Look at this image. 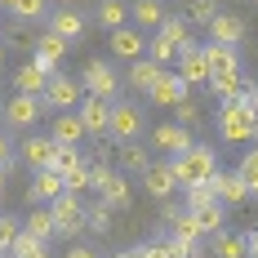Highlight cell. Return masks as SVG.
<instances>
[{
	"mask_svg": "<svg viewBox=\"0 0 258 258\" xmlns=\"http://www.w3.org/2000/svg\"><path fill=\"white\" fill-rule=\"evenodd\" d=\"M214 174H218V152L214 147H191V152L174 156V178H178V187L187 191V187H205V182H214Z\"/></svg>",
	"mask_w": 258,
	"mask_h": 258,
	"instance_id": "obj_1",
	"label": "cell"
},
{
	"mask_svg": "<svg viewBox=\"0 0 258 258\" xmlns=\"http://www.w3.org/2000/svg\"><path fill=\"white\" fill-rule=\"evenodd\" d=\"M218 134H223V143H254L258 138V116L249 107V98H236V103L218 107Z\"/></svg>",
	"mask_w": 258,
	"mask_h": 258,
	"instance_id": "obj_2",
	"label": "cell"
},
{
	"mask_svg": "<svg viewBox=\"0 0 258 258\" xmlns=\"http://www.w3.org/2000/svg\"><path fill=\"white\" fill-rule=\"evenodd\" d=\"M89 187L98 191V201H103L107 209H129V201H134V191H129V178L111 174L107 165H89Z\"/></svg>",
	"mask_w": 258,
	"mask_h": 258,
	"instance_id": "obj_3",
	"label": "cell"
},
{
	"mask_svg": "<svg viewBox=\"0 0 258 258\" xmlns=\"http://www.w3.org/2000/svg\"><path fill=\"white\" fill-rule=\"evenodd\" d=\"M80 98H85V85L76 76H62V72H53L49 85H45V94H40V103L53 107V111H76Z\"/></svg>",
	"mask_w": 258,
	"mask_h": 258,
	"instance_id": "obj_4",
	"label": "cell"
},
{
	"mask_svg": "<svg viewBox=\"0 0 258 258\" xmlns=\"http://www.w3.org/2000/svg\"><path fill=\"white\" fill-rule=\"evenodd\" d=\"M80 85H85V94H94V98H116V89H120V76L111 72V62L103 58H94V62H85V72H80Z\"/></svg>",
	"mask_w": 258,
	"mask_h": 258,
	"instance_id": "obj_5",
	"label": "cell"
},
{
	"mask_svg": "<svg viewBox=\"0 0 258 258\" xmlns=\"http://www.w3.org/2000/svg\"><path fill=\"white\" fill-rule=\"evenodd\" d=\"M143 134V111L134 103H111V120H107V138L116 143H134Z\"/></svg>",
	"mask_w": 258,
	"mask_h": 258,
	"instance_id": "obj_6",
	"label": "cell"
},
{
	"mask_svg": "<svg viewBox=\"0 0 258 258\" xmlns=\"http://www.w3.org/2000/svg\"><path fill=\"white\" fill-rule=\"evenodd\" d=\"M49 214H53V227H58L62 236L85 232V205H80V196H72V191H62V196L49 205Z\"/></svg>",
	"mask_w": 258,
	"mask_h": 258,
	"instance_id": "obj_7",
	"label": "cell"
},
{
	"mask_svg": "<svg viewBox=\"0 0 258 258\" xmlns=\"http://www.w3.org/2000/svg\"><path fill=\"white\" fill-rule=\"evenodd\" d=\"M76 116H80V125H85V134L89 138H107V120H111V103L107 98H94V94H85L76 107Z\"/></svg>",
	"mask_w": 258,
	"mask_h": 258,
	"instance_id": "obj_8",
	"label": "cell"
},
{
	"mask_svg": "<svg viewBox=\"0 0 258 258\" xmlns=\"http://www.w3.org/2000/svg\"><path fill=\"white\" fill-rule=\"evenodd\" d=\"M147 98H152L156 107H169V111H174L182 98H191V85H187L178 72H160V80L152 85V94H147Z\"/></svg>",
	"mask_w": 258,
	"mask_h": 258,
	"instance_id": "obj_9",
	"label": "cell"
},
{
	"mask_svg": "<svg viewBox=\"0 0 258 258\" xmlns=\"http://www.w3.org/2000/svg\"><path fill=\"white\" fill-rule=\"evenodd\" d=\"M111 53L125 58V62H138V58H147V36H143L134 23L116 27V31H111Z\"/></svg>",
	"mask_w": 258,
	"mask_h": 258,
	"instance_id": "obj_10",
	"label": "cell"
},
{
	"mask_svg": "<svg viewBox=\"0 0 258 258\" xmlns=\"http://www.w3.org/2000/svg\"><path fill=\"white\" fill-rule=\"evenodd\" d=\"M18 152H23L27 169H31V174H40V169H53V156H58V143H53L49 134H31V138H27V143L18 147Z\"/></svg>",
	"mask_w": 258,
	"mask_h": 258,
	"instance_id": "obj_11",
	"label": "cell"
},
{
	"mask_svg": "<svg viewBox=\"0 0 258 258\" xmlns=\"http://www.w3.org/2000/svg\"><path fill=\"white\" fill-rule=\"evenodd\" d=\"M174 187H178V178H174V160H152L147 174H143V191L156 196V201H169Z\"/></svg>",
	"mask_w": 258,
	"mask_h": 258,
	"instance_id": "obj_12",
	"label": "cell"
},
{
	"mask_svg": "<svg viewBox=\"0 0 258 258\" xmlns=\"http://www.w3.org/2000/svg\"><path fill=\"white\" fill-rule=\"evenodd\" d=\"M178 76L187 80V85H209L205 45H187V49H178Z\"/></svg>",
	"mask_w": 258,
	"mask_h": 258,
	"instance_id": "obj_13",
	"label": "cell"
},
{
	"mask_svg": "<svg viewBox=\"0 0 258 258\" xmlns=\"http://www.w3.org/2000/svg\"><path fill=\"white\" fill-rule=\"evenodd\" d=\"M209 187H214V196H218V205H245V201L254 196V191L245 187V178H240L236 169H232V174H223V169H218Z\"/></svg>",
	"mask_w": 258,
	"mask_h": 258,
	"instance_id": "obj_14",
	"label": "cell"
},
{
	"mask_svg": "<svg viewBox=\"0 0 258 258\" xmlns=\"http://www.w3.org/2000/svg\"><path fill=\"white\" fill-rule=\"evenodd\" d=\"M40 111H45L40 98H31V94H14V98L5 103V120H9V125H18V129H27V125H36V120H40Z\"/></svg>",
	"mask_w": 258,
	"mask_h": 258,
	"instance_id": "obj_15",
	"label": "cell"
},
{
	"mask_svg": "<svg viewBox=\"0 0 258 258\" xmlns=\"http://www.w3.org/2000/svg\"><path fill=\"white\" fill-rule=\"evenodd\" d=\"M58 196H62V178H58L53 169L31 174V187H27V201H31V205H53Z\"/></svg>",
	"mask_w": 258,
	"mask_h": 258,
	"instance_id": "obj_16",
	"label": "cell"
},
{
	"mask_svg": "<svg viewBox=\"0 0 258 258\" xmlns=\"http://www.w3.org/2000/svg\"><path fill=\"white\" fill-rule=\"evenodd\" d=\"M205 31H209V45H240L245 40V23L236 14H214V23Z\"/></svg>",
	"mask_w": 258,
	"mask_h": 258,
	"instance_id": "obj_17",
	"label": "cell"
},
{
	"mask_svg": "<svg viewBox=\"0 0 258 258\" xmlns=\"http://www.w3.org/2000/svg\"><path fill=\"white\" fill-rule=\"evenodd\" d=\"M49 67H40V62H36V58H31V62H23V67H18V76H14V85H18V94H31V98H40V94H45V85H49Z\"/></svg>",
	"mask_w": 258,
	"mask_h": 258,
	"instance_id": "obj_18",
	"label": "cell"
},
{
	"mask_svg": "<svg viewBox=\"0 0 258 258\" xmlns=\"http://www.w3.org/2000/svg\"><path fill=\"white\" fill-rule=\"evenodd\" d=\"M49 31H53V36H62V40L72 45L80 31H85V14L72 9V5H62V9H53V14H49Z\"/></svg>",
	"mask_w": 258,
	"mask_h": 258,
	"instance_id": "obj_19",
	"label": "cell"
},
{
	"mask_svg": "<svg viewBox=\"0 0 258 258\" xmlns=\"http://www.w3.org/2000/svg\"><path fill=\"white\" fill-rule=\"evenodd\" d=\"M209 89H214L218 103H236V98H249L254 85L240 76V72H232V76H209Z\"/></svg>",
	"mask_w": 258,
	"mask_h": 258,
	"instance_id": "obj_20",
	"label": "cell"
},
{
	"mask_svg": "<svg viewBox=\"0 0 258 258\" xmlns=\"http://www.w3.org/2000/svg\"><path fill=\"white\" fill-rule=\"evenodd\" d=\"M67 49H72V45H67L62 36H53V31H40V36H36V62L49 67V72L67 58Z\"/></svg>",
	"mask_w": 258,
	"mask_h": 258,
	"instance_id": "obj_21",
	"label": "cell"
},
{
	"mask_svg": "<svg viewBox=\"0 0 258 258\" xmlns=\"http://www.w3.org/2000/svg\"><path fill=\"white\" fill-rule=\"evenodd\" d=\"M205 58H209V76H232V72H240V49L236 45H205Z\"/></svg>",
	"mask_w": 258,
	"mask_h": 258,
	"instance_id": "obj_22",
	"label": "cell"
},
{
	"mask_svg": "<svg viewBox=\"0 0 258 258\" xmlns=\"http://www.w3.org/2000/svg\"><path fill=\"white\" fill-rule=\"evenodd\" d=\"M129 23L138 27V31H147V27H160L165 23V0H134L129 5Z\"/></svg>",
	"mask_w": 258,
	"mask_h": 258,
	"instance_id": "obj_23",
	"label": "cell"
},
{
	"mask_svg": "<svg viewBox=\"0 0 258 258\" xmlns=\"http://www.w3.org/2000/svg\"><path fill=\"white\" fill-rule=\"evenodd\" d=\"M49 138L58 143V147H76L80 138H89V134H85V125H80L76 111H62V116H53V134Z\"/></svg>",
	"mask_w": 258,
	"mask_h": 258,
	"instance_id": "obj_24",
	"label": "cell"
},
{
	"mask_svg": "<svg viewBox=\"0 0 258 258\" xmlns=\"http://www.w3.org/2000/svg\"><path fill=\"white\" fill-rule=\"evenodd\" d=\"M152 143L160 147V152H178V156L196 147V143H191V129H182V125H160L152 134Z\"/></svg>",
	"mask_w": 258,
	"mask_h": 258,
	"instance_id": "obj_25",
	"label": "cell"
},
{
	"mask_svg": "<svg viewBox=\"0 0 258 258\" xmlns=\"http://www.w3.org/2000/svg\"><path fill=\"white\" fill-rule=\"evenodd\" d=\"M23 232L49 245L53 236H58V227H53V214H49V205H31V214L23 218Z\"/></svg>",
	"mask_w": 258,
	"mask_h": 258,
	"instance_id": "obj_26",
	"label": "cell"
},
{
	"mask_svg": "<svg viewBox=\"0 0 258 258\" xmlns=\"http://www.w3.org/2000/svg\"><path fill=\"white\" fill-rule=\"evenodd\" d=\"M160 72H165V67H156L152 58H138V62H129V76L125 80L138 89V94H152V85L160 80Z\"/></svg>",
	"mask_w": 258,
	"mask_h": 258,
	"instance_id": "obj_27",
	"label": "cell"
},
{
	"mask_svg": "<svg viewBox=\"0 0 258 258\" xmlns=\"http://www.w3.org/2000/svg\"><path fill=\"white\" fill-rule=\"evenodd\" d=\"M116 160H120V169H125V174H138V178H143V174H147V165H152V156L143 152L138 143H120V147H116Z\"/></svg>",
	"mask_w": 258,
	"mask_h": 258,
	"instance_id": "obj_28",
	"label": "cell"
},
{
	"mask_svg": "<svg viewBox=\"0 0 258 258\" xmlns=\"http://www.w3.org/2000/svg\"><path fill=\"white\" fill-rule=\"evenodd\" d=\"M156 36H165L169 45L187 49V45H191V23H187V18H174V14H165V23L156 27Z\"/></svg>",
	"mask_w": 258,
	"mask_h": 258,
	"instance_id": "obj_29",
	"label": "cell"
},
{
	"mask_svg": "<svg viewBox=\"0 0 258 258\" xmlns=\"http://www.w3.org/2000/svg\"><path fill=\"white\" fill-rule=\"evenodd\" d=\"M196 214V227H201V236H218L223 232V223H227V205H205V209H191Z\"/></svg>",
	"mask_w": 258,
	"mask_h": 258,
	"instance_id": "obj_30",
	"label": "cell"
},
{
	"mask_svg": "<svg viewBox=\"0 0 258 258\" xmlns=\"http://www.w3.org/2000/svg\"><path fill=\"white\" fill-rule=\"evenodd\" d=\"M94 14H98V23H103L107 31H116V27L129 23V5H125V0H98Z\"/></svg>",
	"mask_w": 258,
	"mask_h": 258,
	"instance_id": "obj_31",
	"label": "cell"
},
{
	"mask_svg": "<svg viewBox=\"0 0 258 258\" xmlns=\"http://www.w3.org/2000/svg\"><path fill=\"white\" fill-rule=\"evenodd\" d=\"M209 240H214V249H209L214 258H249V254H245V236L218 232V236H209Z\"/></svg>",
	"mask_w": 258,
	"mask_h": 258,
	"instance_id": "obj_32",
	"label": "cell"
},
{
	"mask_svg": "<svg viewBox=\"0 0 258 258\" xmlns=\"http://www.w3.org/2000/svg\"><path fill=\"white\" fill-rule=\"evenodd\" d=\"M147 58H152L156 67H169V62L178 58V45H169L165 36H152V40H147Z\"/></svg>",
	"mask_w": 258,
	"mask_h": 258,
	"instance_id": "obj_33",
	"label": "cell"
},
{
	"mask_svg": "<svg viewBox=\"0 0 258 258\" xmlns=\"http://www.w3.org/2000/svg\"><path fill=\"white\" fill-rule=\"evenodd\" d=\"M9 254H14V258H49V249H45V240L18 232V240H14V249H9Z\"/></svg>",
	"mask_w": 258,
	"mask_h": 258,
	"instance_id": "obj_34",
	"label": "cell"
},
{
	"mask_svg": "<svg viewBox=\"0 0 258 258\" xmlns=\"http://www.w3.org/2000/svg\"><path fill=\"white\" fill-rule=\"evenodd\" d=\"M62 191H72V196L89 191V160H80L76 169H67V174H62Z\"/></svg>",
	"mask_w": 258,
	"mask_h": 258,
	"instance_id": "obj_35",
	"label": "cell"
},
{
	"mask_svg": "<svg viewBox=\"0 0 258 258\" xmlns=\"http://www.w3.org/2000/svg\"><path fill=\"white\" fill-rule=\"evenodd\" d=\"M236 174H240V178H245V187H249V191L258 196V147H249V152L240 156V165H236Z\"/></svg>",
	"mask_w": 258,
	"mask_h": 258,
	"instance_id": "obj_36",
	"label": "cell"
},
{
	"mask_svg": "<svg viewBox=\"0 0 258 258\" xmlns=\"http://www.w3.org/2000/svg\"><path fill=\"white\" fill-rule=\"evenodd\" d=\"M214 14H218L214 0H191V5H187V23H191V27H209V23H214Z\"/></svg>",
	"mask_w": 258,
	"mask_h": 258,
	"instance_id": "obj_37",
	"label": "cell"
},
{
	"mask_svg": "<svg viewBox=\"0 0 258 258\" xmlns=\"http://www.w3.org/2000/svg\"><path fill=\"white\" fill-rule=\"evenodd\" d=\"M85 227H94V232H111V209H107L103 205V201H98V205H89V209H85Z\"/></svg>",
	"mask_w": 258,
	"mask_h": 258,
	"instance_id": "obj_38",
	"label": "cell"
},
{
	"mask_svg": "<svg viewBox=\"0 0 258 258\" xmlns=\"http://www.w3.org/2000/svg\"><path fill=\"white\" fill-rule=\"evenodd\" d=\"M18 232H23V218H9V214H0V254H9V249H14Z\"/></svg>",
	"mask_w": 258,
	"mask_h": 258,
	"instance_id": "obj_39",
	"label": "cell"
},
{
	"mask_svg": "<svg viewBox=\"0 0 258 258\" xmlns=\"http://www.w3.org/2000/svg\"><path fill=\"white\" fill-rule=\"evenodd\" d=\"M45 14H49V0H18V5H14V18H18V23L45 18Z\"/></svg>",
	"mask_w": 258,
	"mask_h": 258,
	"instance_id": "obj_40",
	"label": "cell"
},
{
	"mask_svg": "<svg viewBox=\"0 0 258 258\" xmlns=\"http://www.w3.org/2000/svg\"><path fill=\"white\" fill-rule=\"evenodd\" d=\"M80 160H85V156H80L76 147H58V156H53V174H58V178H62V174H67V169H76Z\"/></svg>",
	"mask_w": 258,
	"mask_h": 258,
	"instance_id": "obj_41",
	"label": "cell"
},
{
	"mask_svg": "<svg viewBox=\"0 0 258 258\" xmlns=\"http://www.w3.org/2000/svg\"><path fill=\"white\" fill-rule=\"evenodd\" d=\"M174 116H178V125H182V129H191L196 120H201V103H196V98H182V103L174 107Z\"/></svg>",
	"mask_w": 258,
	"mask_h": 258,
	"instance_id": "obj_42",
	"label": "cell"
},
{
	"mask_svg": "<svg viewBox=\"0 0 258 258\" xmlns=\"http://www.w3.org/2000/svg\"><path fill=\"white\" fill-rule=\"evenodd\" d=\"M218 196H214V187H187V209H205V205H214Z\"/></svg>",
	"mask_w": 258,
	"mask_h": 258,
	"instance_id": "obj_43",
	"label": "cell"
},
{
	"mask_svg": "<svg viewBox=\"0 0 258 258\" xmlns=\"http://www.w3.org/2000/svg\"><path fill=\"white\" fill-rule=\"evenodd\" d=\"M9 40H14V45H36V36L27 31V23H14V27H9Z\"/></svg>",
	"mask_w": 258,
	"mask_h": 258,
	"instance_id": "obj_44",
	"label": "cell"
},
{
	"mask_svg": "<svg viewBox=\"0 0 258 258\" xmlns=\"http://www.w3.org/2000/svg\"><path fill=\"white\" fill-rule=\"evenodd\" d=\"M9 160H14V143L0 134V169H9Z\"/></svg>",
	"mask_w": 258,
	"mask_h": 258,
	"instance_id": "obj_45",
	"label": "cell"
},
{
	"mask_svg": "<svg viewBox=\"0 0 258 258\" xmlns=\"http://www.w3.org/2000/svg\"><path fill=\"white\" fill-rule=\"evenodd\" d=\"M62 258H98V254H94L89 245H72V249H67V254H62Z\"/></svg>",
	"mask_w": 258,
	"mask_h": 258,
	"instance_id": "obj_46",
	"label": "cell"
},
{
	"mask_svg": "<svg viewBox=\"0 0 258 258\" xmlns=\"http://www.w3.org/2000/svg\"><path fill=\"white\" fill-rule=\"evenodd\" d=\"M245 254H249V258H258V227H254L249 236H245Z\"/></svg>",
	"mask_w": 258,
	"mask_h": 258,
	"instance_id": "obj_47",
	"label": "cell"
},
{
	"mask_svg": "<svg viewBox=\"0 0 258 258\" xmlns=\"http://www.w3.org/2000/svg\"><path fill=\"white\" fill-rule=\"evenodd\" d=\"M249 107H254V116H258V85H254V94H249Z\"/></svg>",
	"mask_w": 258,
	"mask_h": 258,
	"instance_id": "obj_48",
	"label": "cell"
},
{
	"mask_svg": "<svg viewBox=\"0 0 258 258\" xmlns=\"http://www.w3.org/2000/svg\"><path fill=\"white\" fill-rule=\"evenodd\" d=\"M107 258H134V254H129V249H120V254H107Z\"/></svg>",
	"mask_w": 258,
	"mask_h": 258,
	"instance_id": "obj_49",
	"label": "cell"
},
{
	"mask_svg": "<svg viewBox=\"0 0 258 258\" xmlns=\"http://www.w3.org/2000/svg\"><path fill=\"white\" fill-rule=\"evenodd\" d=\"M14 5H18V0H0V9H14Z\"/></svg>",
	"mask_w": 258,
	"mask_h": 258,
	"instance_id": "obj_50",
	"label": "cell"
},
{
	"mask_svg": "<svg viewBox=\"0 0 258 258\" xmlns=\"http://www.w3.org/2000/svg\"><path fill=\"white\" fill-rule=\"evenodd\" d=\"M0 67H5V45H0Z\"/></svg>",
	"mask_w": 258,
	"mask_h": 258,
	"instance_id": "obj_51",
	"label": "cell"
},
{
	"mask_svg": "<svg viewBox=\"0 0 258 258\" xmlns=\"http://www.w3.org/2000/svg\"><path fill=\"white\" fill-rule=\"evenodd\" d=\"M0 191H5V169H0Z\"/></svg>",
	"mask_w": 258,
	"mask_h": 258,
	"instance_id": "obj_52",
	"label": "cell"
},
{
	"mask_svg": "<svg viewBox=\"0 0 258 258\" xmlns=\"http://www.w3.org/2000/svg\"><path fill=\"white\" fill-rule=\"evenodd\" d=\"M0 258H14V254H0Z\"/></svg>",
	"mask_w": 258,
	"mask_h": 258,
	"instance_id": "obj_53",
	"label": "cell"
},
{
	"mask_svg": "<svg viewBox=\"0 0 258 258\" xmlns=\"http://www.w3.org/2000/svg\"><path fill=\"white\" fill-rule=\"evenodd\" d=\"M62 5H72V0H62Z\"/></svg>",
	"mask_w": 258,
	"mask_h": 258,
	"instance_id": "obj_54",
	"label": "cell"
},
{
	"mask_svg": "<svg viewBox=\"0 0 258 258\" xmlns=\"http://www.w3.org/2000/svg\"><path fill=\"white\" fill-rule=\"evenodd\" d=\"M0 85H5V80H0Z\"/></svg>",
	"mask_w": 258,
	"mask_h": 258,
	"instance_id": "obj_55",
	"label": "cell"
}]
</instances>
